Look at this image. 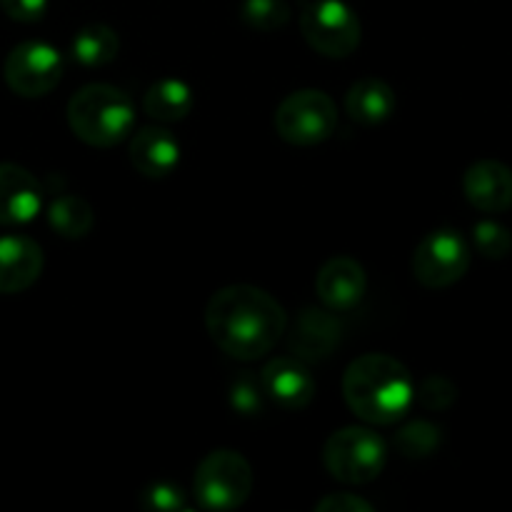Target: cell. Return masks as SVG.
I'll use <instances>...</instances> for the list:
<instances>
[{"instance_id":"5b68a950","label":"cell","mask_w":512,"mask_h":512,"mask_svg":"<svg viewBox=\"0 0 512 512\" xmlns=\"http://www.w3.org/2000/svg\"><path fill=\"white\" fill-rule=\"evenodd\" d=\"M253 468L248 460L230 448H218L205 455L193 475L195 503L203 510H238L253 493Z\"/></svg>"},{"instance_id":"9c48e42d","label":"cell","mask_w":512,"mask_h":512,"mask_svg":"<svg viewBox=\"0 0 512 512\" xmlns=\"http://www.w3.org/2000/svg\"><path fill=\"white\" fill-rule=\"evenodd\" d=\"M65 60L55 45L45 40H25L8 53L3 75L8 88L20 98H43L63 80Z\"/></svg>"},{"instance_id":"8992f818","label":"cell","mask_w":512,"mask_h":512,"mask_svg":"<svg viewBox=\"0 0 512 512\" xmlns=\"http://www.w3.org/2000/svg\"><path fill=\"white\" fill-rule=\"evenodd\" d=\"M300 33L325 58H350L360 48L363 25L345 0H305L300 5Z\"/></svg>"},{"instance_id":"d4e9b609","label":"cell","mask_w":512,"mask_h":512,"mask_svg":"<svg viewBox=\"0 0 512 512\" xmlns=\"http://www.w3.org/2000/svg\"><path fill=\"white\" fill-rule=\"evenodd\" d=\"M415 400L428 410H448L458 400V388L445 375H428L415 385Z\"/></svg>"},{"instance_id":"4316f807","label":"cell","mask_w":512,"mask_h":512,"mask_svg":"<svg viewBox=\"0 0 512 512\" xmlns=\"http://www.w3.org/2000/svg\"><path fill=\"white\" fill-rule=\"evenodd\" d=\"M315 512H373L375 508L355 493H328L313 505Z\"/></svg>"},{"instance_id":"7a4b0ae2","label":"cell","mask_w":512,"mask_h":512,"mask_svg":"<svg viewBox=\"0 0 512 512\" xmlns=\"http://www.w3.org/2000/svg\"><path fill=\"white\" fill-rule=\"evenodd\" d=\"M345 405L370 425H393L415 403V380L398 358L365 353L343 373Z\"/></svg>"},{"instance_id":"603a6c76","label":"cell","mask_w":512,"mask_h":512,"mask_svg":"<svg viewBox=\"0 0 512 512\" xmlns=\"http://www.w3.org/2000/svg\"><path fill=\"white\" fill-rule=\"evenodd\" d=\"M228 398L233 410H238L240 415H260L265 410V390L260 383V375H253L250 370L235 375V380L230 383Z\"/></svg>"},{"instance_id":"277c9868","label":"cell","mask_w":512,"mask_h":512,"mask_svg":"<svg viewBox=\"0 0 512 512\" xmlns=\"http://www.w3.org/2000/svg\"><path fill=\"white\" fill-rule=\"evenodd\" d=\"M388 445L375 430L363 425L340 428L325 440L323 465L343 485H368L385 470Z\"/></svg>"},{"instance_id":"ba28073f","label":"cell","mask_w":512,"mask_h":512,"mask_svg":"<svg viewBox=\"0 0 512 512\" xmlns=\"http://www.w3.org/2000/svg\"><path fill=\"white\" fill-rule=\"evenodd\" d=\"M470 268V245L458 230L438 228L415 248L410 270L423 288L443 290L458 283Z\"/></svg>"},{"instance_id":"d6986e66","label":"cell","mask_w":512,"mask_h":512,"mask_svg":"<svg viewBox=\"0 0 512 512\" xmlns=\"http://www.w3.org/2000/svg\"><path fill=\"white\" fill-rule=\"evenodd\" d=\"M118 50V33L105 23L83 25L70 40V58L83 68H103L110 60H115Z\"/></svg>"},{"instance_id":"52a82bcc","label":"cell","mask_w":512,"mask_h":512,"mask_svg":"<svg viewBox=\"0 0 512 512\" xmlns=\"http://www.w3.org/2000/svg\"><path fill=\"white\" fill-rule=\"evenodd\" d=\"M275 133L295 148L325 143L338 128V108L325 90L303 88L275 108Z\"/></svg>"},{"instance_id":"6da1fadb","label":"cell","mask_w":512,"mask_h":512,"mask_svg":"<svg viewBox=\"0 0 512 512\" xmlns=\"http://www.w3.org/2000/svg\"><path fill=\"white\" fill-rule=\"evenodd\" d=\"M210 340L235 360H258L275 348L288 330V313L263 288L228 285L210 295L205 305Z\"/></svg>"},{"instance_id":"7c38bea8","label":"cell","mask_w":512,"mask_h":512,"mask_svg":"<svg viewBox=\"0 0 512 512\" xmlns=\"http://www.w3.org/2000/svg\"><path fill=\"white\" fill-rule=\"evenodd\" d=\"M43 208V185L30 170L0 163V225H25Z\"/></svg>"},{"instance_id":"2e32d148","label":"cell","mask_w":512,"mask_h":512,"mask_svg":"<svg viewBox=\"0 0 512 512\" xmlns=\"http://www.w3.org/2000/svg\"><path fill=\"white\" fill-rule=\"evenodd\" d=\"M45 255L40 243L28 235H3L0 238V293L15 295L28 290L40 278Z\"/></svg>"},{"instance_id":"ac0fdd59","label":"cell","mask_w":512,"mask_h":512,"mask_svg":"<svg viewBox=\"0 0 512 512\" xmlns=\"http://www.w3.org/2000/svg\"><path fill=\"white\" fill-rule=\"evenodd\" d=\"M193 88L180 78H160L143 98L145 113L158 123H180L193 110Z\"/></svg>"},{"instance_id":"3957f363","label":"cell","mask_w":512,"mask_h":512,"mask_svg":"<svg viewBox=\"0 0 512 512\" xmlns=\"http://www.w3.org/2000/svg\"><path fill=\"white\" fill-rule=\"evenodd\" d=\"M70 130L90 148H115L135 130V105L120 88L88 83L70 95L65 108Z\"/></svg>"},{"instance_id":"9a60e30c","label":"cell","mask_w":512,"mask_h":512,"mask_svg":"<svg viewBox=\"0 0 512 512\" xmlns=\"http://www.w3.org/2000/svg\"><path fill=\"white\" fill-rule=\"evenodd\" d=\"M130 163L145 178H168L180 165V143L163 125H145L130 133Z\"/></svg>"},{"instance_id":"cb8c5ba5","label":"cell","mask_w":512,"mask_h":512,"mask_svg":"<svg viewBox=\"0 0 512 512\" xmlns=\"http://www.w3.org/2000/svg\"><path fill=\"white\" fill-rule=\"evenodd\" d=\"M473 243L478 253L488 260H503L512 253V235L505 225L495 220H480L473 228Z\"/></svg>"},{"instance_id":"8fae6325","label":"cell","mask_w":512,"mask_h":512,"mask_svg":"<svg viewBox=\"0 0 512 512\" xmlns=\"http://www.w3.org/2000/svg\"><path fill=\"white\" fill-rule=\"evenodd\" d=\"M265 398L283 410H303L315 398V378L308 365L295 355L273 358L260 373Z\"/></svg>"},{"instance_id":"83f0119b","label":"cell","mask_w":512,"mask_h":512,"mask_svg":"<svg viewBox=\"0 0 512 512\" xmlns=\"http://www.w3.org/2000/svg\"><path fill=\"white\" fill-rule=\"evenodd\" d=\"M0 8L15 23H35L48 10V0H0Z\"/></svg>"},{"instance_id":"484cf974","label":"cell","mask_w":512,"mask_h":512,"mask_svg":"<svg viewBox=\"0 0 512 512\" xmlns=\"http://www.w3.org/2000/svg\"><path fill=\"white\" fill-rule=\"evenodd\" d=\"M140 505L145 510H158V512H180L188 510V498H185L183 490L173 483H160L148 485V488L140 493Z\"/></svg>"},{"instance_id":"4fadbf2b","label":"cell","mask_w":512,"mask_h":512,"mask_svg":"<svg viewBox=\"0 0 512 512\" xmlns=\"http://www.w3.org/2000/svg\"><path fill=\"white\" fill-rule=\"evenodd\" d=\"M343 338V323L328 308H305L290 333V350L303 363L325 360Z\"/></svg>"},{"instance_id":"e0dca14e","label":"cell","mask_w":512,"mask_h":512,"mask_svg":"<svg viewBox=\"0 0 512 512\" xmlns=\"http://www.w3.org/2000/svg\"><path fill=\"white\" fill-rule=\"evenodd\" d=\"M395 105H398L395 90L375 75L355 80L345 95V110L363 128H375V125L385 123L395 113Z\"/></svg>"},{"instance_id":"44dd1931","label":"cell","mask_w":512,"mask_h":512,"mask_svg":"<svg viewBox=\"0 0 512 512\" xmlns=\"http://www.w3.org/2000/svg\"><path fill=\"white\" fill-rule=\"evenodd\" d=\"M393 443L403 458L423 460L438 453L440 443H443V430L430 420H413L395 433Z\"/></svg>"},{"instance_id":"7402d4cb","label":"cell","mask_w":512,"mask_h":512,"mask_svg":"<svg viewBox=\"0 0 512 512\" xmlns=\"http://www.w3.org/2000/svg\"><path fill=\"white\" fill-rule=\"evenodd\" d=\"M240 18L248 28L273 33V30L285 28L290 20V5L285 0H243Z\"/></svg>"},{"instance_id":"30bf717a","label":"cell","mask_w":512,"mask_h":512,"mask_svg":"<svg viewBox=\"0 0 512 512\" xmlns=\"http://www.w3.org/2000/svg\"><path fill=\"white\" fill-rule=\"evenodd\" d=\"M365 290H368V273L350 255H335L325 260L315 275V293L320 303L333 313L353 310L365 298Z\"/></svg>"},{"instance_id":"5bb4252c","label":"cell","mask_w":512,"mask_h":512,"mask_svg":"<svg viewBox=\"0 0 512 512\" xmlns=\"http://www.w3.org/2000/svg\"><path fill=\"white\" fill-rule=\"evenodd\" d=\"M463 193L480 213L512 208V170L500 160H478L463 175Z\"/></svg>"},{"instance_id":"ffe728a7","label":"cell","mask_w":512,"mask_h":512,"mask_svg":"<svg viewBox=\"0 0 512 512\" xmlns=\"http://www.w3.org/2000/svg\"><path fill=\"white\" fill-rule=\"evenodd\" d=\"M48 225L65 240H80L93 230L95 210L85 198L73 193L58 195L48 205Z\"/></svg>"}]
</instances>
